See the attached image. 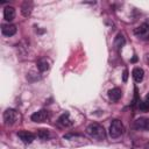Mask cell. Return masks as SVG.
Returning <instances> with one entry per match:
<instances>
[{
    "label": "cell",
    "mask_w": 149,
    "mask_h": 149,
    "mask_svg": "<svg viewBox=\"0 0 149 149\" xmlns=\"http://www.w3.org/2000/svg\"><path fill=\"white\" fill-rule=\"evenodd\" d=\"M86 133L90 136H92L93 139H97L99 141H102V140L106 139V130H105V128L101 125L97 123V122L90 123L87 126V128H86Z\"/></svg>",
    "instance_id": "1"
},
{
    "label": "cell",
    "mask_w": 149,
    "mask_h": 149,
    "mask_svg": "<svg viewBox=\"0 0 149 149\" xmlns=\"http://www.w3.org/2000/svg\"><path fill=\"white\" fill-rule=\"evenodd\" d=\"M123 130H125L123 125H122V122H121L120 120H118V119L113 120L112 123L109 125V136H111L112 139H118V137H120V136L123 134Z\"/></svg>",
    "instance_id": "2"
},
{
    "label": "cell",
    "mask_w": 149,
    "mask_h": 149,
    "mask_svg": "<svg viewBox=\"0 0 149 149\" xmlns=\"http://www.w3.org/2000/svg\"><path fill=\"white\" fill-rule=\"evenodd\" d=\"M17 118H19V114H17V112H16L15 109L8 108V109H6V111L3 112V121H5V123H6L7 126L14 125V123L16 122Z\"/></svg>",
    "instance_id": "3"
},
{
    "label": "cell",
    "mask_w": 149,
    "mask_h": 149,
    "mask_svg": "<svg viewBox=\"0 0 149 149\" xmlns=\"http://www.w3.org/2000/svg\"><path fill=\"white\" fill-rule=\"evenodd\" d=\"M134 35L141 40H147L149 37V24L142 23L139 27H136L134 29Z\"/></svg>",
    "instance_id": "4"
},
{
    "label": "cell",
    "mask_w": 149,
    "mask_h": 149,
    "mask_svg": "<svg viewBox=\"0 0 149 149\" xmlns=\"http://www.w3.org/2000/svg\"><path fill=\"white\" fill-rule=\"evenodd\" d=\"M50 118V113L47 109H40L37 112H35L31 115V121L34 122H45L47 120H49Z\"/></svg>",
    "instance_id": "5"
},
{
    "label": "cell",
    "mask_w": 149,
    "mask_h": 149,
    "mask_svg": "<svg viewBox=\"0 0 149 149\" xmlns=\"http://www.w3.org/2000/svg\"><path fill=\"white\" fill-rule=\"evenodd\" d=\"M134 128L136 130H142V132H146V130H149V118H139L134 121Z\"/></svg>",
    "instance_id": "6"
},
{
    "label": "cell",
    "mask_w": 149,
    "mask_h": 149,
    "mask_svg": "<svg viewBox=\"0 0 149 149\" xmlns=\"http://www.w3.org/2000/svg\"><path fill=\"white\" fill-rule=\"evenodd\" d=\"M17 136L20 137V140L23 142V143H31L34 140H35V135L31 133V132H28V130H20L17 133Z\"/></svg>",
    "instance_id": "7"
},
{
    "label": "cell",
    "mask_w": 149,
    "mask_h": 149,
    "mask_svg": "<svg viewBox=\"0 0 149 149\" xmlns=\"http://www.w3.org/2000/svg\"><path fill=\"white\" fill-rule=\"evenodd\" d=\"M1 33L5 36H13L16 33V27L14 24H10V23L2 24L1 26Z\"/></svg>",
    "instance_id": "8"
},
{
    "label": "cell",
    "mask_w": 149,
    "mask_h": 149,
    "mask_svg": "<svg viewBox=\"0 0 149 149\" xmlns=\"http://www.w3.org/2000/svg\"><path fill=\"white\" fill-rule=\"evenodd\" d=\"M58 123H59L61 126H63V127H70V126L73 125V121L71 120L69 113L65 112V113H63V114L58 118Z\"/></svg>",
    "instance_id": "9"
},
{
    "label": "cell",
    "mask_w": 149,
    "mask_h": 149,
    "mask_svg": "<svg viewBox=\"0 0 149 149\" xmlns=\"http://www.w3.org/2000/svg\"><path fill=\"white\" fill-rule=\"evenodd\" d=\"M31 10H33V2L31 1H24L21 6V13L23 16L28 17L30 14H31Z\"/></svg>",
    "instance_id": "10"
},
{
    "label": "cell",
    "mask_w": 149,
    "mask_h": 149,
    "mask_svg": "<svg viewBox=\"0 0 149 149\" xmlns=\"http://www.w3.org/2000/svg\"><path fill=\"white\" fill-rule=\"evenodd\" d=\"M3 17H5V20L8 21V22H10L12 20H14V17H15V8L12 7V6L6 7V8L3 9Z\"/></svg>",
    "instance_id": "11"
},
{
    "label": "cell",
    "mask_w": 149,
    "mask_h": 149,
    "mask_svg": "<svg viewBox=\"0 0 149 149\" xmlns=\"http://www.w3.org/2000/svg\"><path fill=\"white\" fill-rule=\"evenodd\" d=\"M132 76L136 83H140V81H142V79L144 77V71L141 68H134L132 71Z\"/></svg>",
    "instance_id": "12"
},
{
    "label": "cell",
    "mask_w": 149,
    "mask_h": 149,
    "mask_svg": "<svg viewBox=\"0 0 149 149\" xmlns=\"http://www.w3.org/2000/svg\"><path fill=\"white\" fill-rule=\"evenodd\" d=\"M121 95H122V92L119 87H114V88L108 91V97L112 101H118L121 98Z\"/></svg>",
    "instance_id": "13"
},
{
    "label": "cell",
    "mask_w": 149,
    "mask_h": 149,
    "mask_svg": "<svg viewBox=\"0 0 149 149\" xmlns=\"http://www.w3.org/2000/svg\"><path fill=\"white\" fill-rule=\"evenodd\" d=\"M37 69L43 72V71H47L49 69V62L47 58H41L38 62H37Z\"/></svg>",
    "instance_id": "14"
},
{
    "label": "cell",
    "mask_w": 149,
    "mask_h": 149,
    "mask_svg": "<svg viewBox=\"0 0 149 149\" xmlns=\"http://www.w3.org/2000/svg\"><path fill=\"white\" fill-rule=\"evenodd\" d=\"M125 43H126V40H125L123 35H122V34H118L116 37H115V41H114V45H115V48L120 49L121 47H123Z\"/></svg>",
    "instance_id": "15"
},
{
    "label": "cell",
    "mask_w": 149,
    "mask_h": 149,
    "mask_svg": "<svg viewBox=\"0 0 149 149\" xmlns=\"http://www.w3.org/2000/svg\"><path fill=\"white\" fill-rule=\"evenodd\" d=\"M37 136H38L41 140L45 141V140H48V139H49L50 133H49V130H48V129H38V130H37Z\"/></svg>",
    "instance_id": "16"
},
{
    "label": "cell",
    "mask_w": 149,
    "mask_h": 149,
    "mask_svg": "<svg viewBox=\"0 0 149 149\" xmlns=\"http://www.w3.org/2000/svg\"><path fill=\"white\" fill-rule=\"evenodd\" d=\"M27 79H28V80H30V81H34V80H37V79H40V76H38L36 72H34V71H30V72L27 74Z\"/></svg>",
    "instance_id": "17"
},
{
    "label": "cell",
    "mask_w": 149,
    "mask_h": 149,
    "mask_svg": "<svg viewBox=\"0 0 149 149\" xmlns=\"http://www.w3.org/2000/svg\"><path fill=\"white\" fill-rule=\"evenodd\" d=\"M139 108H140L141 111H144V112H146V111H149V106L144 102V100H143V101H139Z\"/></svg>",
    "instance_id": "18"
},
{
    "label": "cell",
    "mask_w": 149,
    "mask_h": 149,
    "mask_svg": "<svg viewBox=\"0 0 149 149\" xmlns=\"http://www.w3.org/2000/svg\"><path fill=\"white\" fill-rule=\"evenodd\" d=\"M127 77H128V71H127V70H125V71H123V81H126V80H127Z\"/></svg>",
    "instance_id": "19"
},
{
    "label": "cell",
    "mask_w": 149,
    "mask_h": 149,
    "mask_svg": "<svg viewBox=\"0 0 149 149\" xmlns=\"http://www.w3.org/2000/svg\"><path fill=\"white\" fill-rule=\"evenodd\" d=\"M144 62H146V63L149 65V54H147V55L144 56Z\"/></svg>",
    "instance_id": "20"
},
{
    "label": "cell",
    "mask_w": 149,
    "mask_h": 149,
    "mask_svg": "<svg viewBox=\"0 0 149 149\" xmlns=\"http://www.w3.org/2000/svg\"><path fill=\"white\" fill-rule=\"evenodd\" d=\"M144 102H146V104L149 106V93L146 95V98H144Z\"/></svg>",
    "instance_id": "21"
},
{
    "label": "cell",
    "mask_w": 149,
    "mask_h": 149,
    "mask_svg": "<svg viewBox=\"0 0 149 149\" xmlns=\"http://www.w3.org/2000/svg\"><path fill=\"white\" fill-rule=\"evenodd\" d=\"M144 148H146V149H149V142H147V143H146V146H144Z\"/></svg>",
    "instance_id": "22"
}]
</instances>
